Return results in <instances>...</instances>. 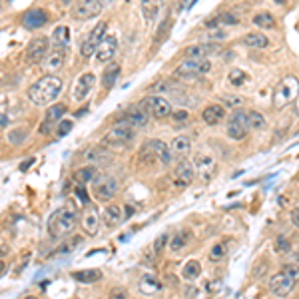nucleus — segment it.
Here are the masks:
<instances>
[{
	"label": "nucleus",
	"instance_id": "f257e3e1",
	"mask_svg": "<svg viewBox=\"0 0 299 299\" xmlns=\"http://www.w3.org/2000/svg\"><path fill=\"white\" fill-rule=\"evenodd\" d=\"M62 92V80L54 74L42 76L38 82H34L28 90V98L34 106H50L56 102V98Z\"/></svg>",
	"mask_w": 299,
	"mask_h": 299
},
{
	"label": "nucleus",
	"instance_id": "f03ea898",
	"mask_svg": "<svg viewBox=\"0 0 299 299\" xmlns=\"http://www.w3.org/2000/svg\"><path fill=\"white\" fill-rule=\"evenodd\" d=\"M76 222H78V213H76L74 207L72 206L58 207L56 211L50 216V220H48V233H50V238L60 240V238L68 236L76 227Z\"/></svg>",
	"mask_w": 299,
	"mask_h": 299
},
{
	"label": "nucleus",
	"instance_id": "7ed1b4c3",
	"mask_svg": "<svg viewBox=\"0 0 299 299\" xmlns=\"http://www.w3.org/2000/svg\"><path fill=\"white\" fill-rule=\"evenodd\" d=\"M299 281V265L291 263V265H285L281 271H277L271 280H269V289L275 297H287L295 283Z\"/></svg>",
	"mask_w": 299,
	"mask_h": 299
},
{
	"label": "nucleus",
	"instance_id": "20e7f679",
	"mask_svg": "<svg viewBox=\"0 0 299 299\" xmlns=\"http://www.w3.org/2000/svg\"><path fill=\"white\" fill-rule=\"evenodd\" d=\"M132 142H134V128L130 124H124V122H118L114 128L108 130V134L104 136L102 140V146L112 150H124L128 148Z\"/></svg>",
	"mask_w": 299,
	"mask_h": 299
},
{
	"label": "nucleus",
	"instance_id": "39448f33",
	"mask_svg": "<svg viewBox=\"0 0 299 299\" xmlns=\"http://www.w3.org/2000/svg\"><path fill=\"white\" fill-rule=\"evenodd\" d=\"M299 96V80L295 76H287L283 78L273 90V106L275 108H285L287 104H291Z\"/></svg>",
	"mask_w": 299,
	"mask_h": 299
},
{
	"label": "nucleus",
	"instance_id": "423d86ee",
	"mask_svg": "<svg viewBox=\"0 0 299 299\" xmlns=\"http://www.w3.org/2000/svg\"><path fill=\"white\" fill-rule=\"evenodd\" d=\"M211 70V64L207 58H186L178 68H176V76L180 80H196L200 76L207 74Z\"/></svg>",
	"mask_w": 299,
	"mask_h": 299
},
{
	"label": "nucleus",
	"instance_id": "0eeeda50",
	"mask_svg": "<svg viewBox=\"0 0 299 299\" xmlns=\"http://www.w3.org/2000/svg\"><path fill=\"white\" fill-rule=\"evenodd\" d=\"M108 2L110 0H80V2H76L74 8H72V16L76 20L96 18L108 6Z\"/></svg>",
	"mask_w": 299,
	"mask_h": 299
},
{
	"label": "nucleus",
	"instance_id": "6e6552de",
	"mask_svg": "<svg viewBox=\"0 0 299 299\" xmlns=\"http://www.w3.org/2000/svg\"><path fill=\"white\" fill-rule=\"evenodd\" d=\"M148 116L152 118H158V120H164L172 116V102H168V98H162V96H148L142 100L140 104Z\"/></svg>",
	"mask_w": 299,
	"mask_h": 299
},
{
	"label": "nucleus",
	"instance_id": "1a4fd4ad",
	"mask_svg": "<svg viewBox=\"0 0 299 299\" xmlns=\"http://www.w3.org/2000/svg\"><path fill=\"white\" fill-rule=\"evenodd\" d=\"M106 30H108V24H106V22H98V24L94 26L92 32H90V34L86 36V40L82 42V48H80L82 56L90 58L92 54H96L98 46H100V44H102V40L106 38Z\"/></svg>",
	"mask_w": 299,
	"mask_h": 299
},
{
	"label": "nucleus",
	"instance_id": "9d476101",
	"mask_svg": "<svg viewBox=\"0 0 299 299\" xmlns=\"http://www.w3.org/2000/svg\"><path fill=\"white\" fill-rule=\"evenodd\" d=\"M194 169L198 172V176L204 180V182H211L213 178H216V174H218V164H216V160L206 154V152H198L196 156H194Z\"/></svg>",
	"mask_w": 299,
	"mask_h": 299
},
{
	"label": "nucleus",
	"instance_id": "9b49d317",
	"mask_svg": "<svg viewBox=\"0 0 299 299\" xmlns=\"http://www.w3.org/2000/svg\"><path fill=\"white\" fill-rule=\"evenodd\" d=\"M94 196L102 202H108L112 200L118 191V182L114 180L112 176H96V180L92 182Z\"/></svg>",
	"mask_w": 299,
	"mask_h": 299
},
{
	"label": "nucleus",
	"instance_id": "f8f14e48",
	"mask_svg": "<svg viewBox=\"0 0 299 299\" xmlns=\"http://www.w3.org/2000/svg\"><path fill=\"white\" fill-rule=\"evenodd\" d=\"M94 86H96V76L92 72H84V74L76 80L74 86H72V94H70L72 100H76V102L86 100L90 96V92H92Z\"/></svg>",
	"mask_w": 299,
	"mask_h": 299
},
{
	"label": "nucleus",
	"instance_id": "ddd939ff",
	"mask_svg": "<svg viewBox=\"0 0 299 299\" xmlns=\"http://www.w3.org/2000/svg\"><path fill=\"white\" fill-rule=\"evenodd\" d=\"M249 130V120L247 112H238L231 116V120L227 122V136L231 140H243L245 134Z\"/></svg>",
	"mask_w": 299,
	"mask_h": 299
},
{
	"label": "nucleus",
	"instance_id": "4468645a",
	"mask_svg": "<svg viewBox=\"0 0 299 299\" xmlns=\"http://www.w3.org/2000/svg\"><path fill=\"white\" fill-rule=\"evenodd\" d=\"M48 44H50V40L46 36H40V38H34L30 44H28V48H26V58H28V62H44V58L48 56Z\"/></svg>",
	"mask_w": 299,
	"mask_h": 299
},
{
	"label": "nucleus",
	"instance_id": "2eb2a0df",
	"mask_svg": "<svg viewBox=\"0 0 299 299\" xmlns=\"http://www.w3.org/2000/svg\"><path fill=\"white\" fill-rule=\"evenodd\" d=\"M82 158L88 162V164H92V166H106V164H110L114 160V156L104 148H88L82 152Z\"/></svg>",
	"mask_w": 299,
	"mask_h": 299
},
{
	"label": "nucleus",
	"instance_id": "dca6fc26",
	"mask_svg": "<svg viewBox=\"0 0 299 299\" xmlns=\"http://www.w3.org/2000/svg\"><path fill=\"white\" fill-rule=\"evenodd\" d=\"M194 174H196L194 166H191L189 162H186V160H182V162L176 166V169H174V184L178 187L189 186V184L194 182Z\"/></svg>",
	"mask_w": 299,
	"mask_h": 299
},
{
	"label": "nucleus",
	"instance_id": "f3484780",
	"mask_svg": "<svg viewBox=\"0 0 299 299\" xmlns=\"http://www.w3.org/2000/svg\"><path fill=\"white\" fill-rule=\"evenodd\" d=\"M82 227L88 236H96L98 229H100V213L96 206L92 204H86V209H84V216H82Z\"/></svg>",
	"mask_w": 299,
	"mask_h": 299
},
{
	"label": "nucleus",
	"instance_id": "a211bd4d",
	"mask_svg": "<svg viewBox=\"0 0 299 299\" xmlns=\"http://www.w3.org/2000/svg\"><path fill=\"white\" fill-rule=\"evenodd\" d=\"M118 50V38L114 34H106V38L102 40V44L96 50V60L98 62H110Z\"/></svg>",
	"mask_w": 299,
	"mask_h": 299
},
{
	"label": "nucleus",
	"instance_id": "6ab92c4d",
	"mask_svg": "<svg viewBox=\"0 0 299 299\" xmlns=\"http://www.w3.org/2000/svg\"><path fill=\"white\" fill-rule=\"evenodd\" d=\"M46 22H48V16H46V12H44L42 8H30V10L22 16V24H24L26 28H30V30L42 28Z\"/></svg>",
	"mask_w": 299,
	"mask_h": 299
},
{
	"label": "nucleus",
	"instance_id": "aec40b11",
	"mask_svg": "<svg viewBox=\"0 0 299 299\" xmlns=\"http://www.w3.org/2000/svg\"><path fill=\"white\" fill-rule=\"evenodd\" d=\"M220 52V46L216 42H207V44H191L184 50L186 58H207L209 54Z\"/></svg>",
	"mask_w": 299,
	"mask_h": 299
},
{
	"label": "nucleus",
	"instance_id": "412c9836",
	"mask_svg": "<svg viewBox=\"0 0 299 299\" xmlns=\"http://www.w3.org/2000/svg\"><path fill=\"white\" fill-rule=\"evenodd\" d=\"M64 60H66V48H54L52 46V50L48 52V56L44 58L42 64L48 72H56L64 66Z\"/></svg>",
	"mask_w": 299,
	"mask_h": 299
},
{
	"label": "nucleus",
	"instance_id": "4be33fe9",
	"mask_svg": "<svg viewBox=\"0 0 299 299\" xmlns=\"http://www.w3.org/2000/svg\"><path fill=\"white\" fill-rule=\"evenodd\" d=\"M150 148L154 150V154H156V158H158V164L160 166H169V162H172V152L168 148V144H164V142H160V140H148Z\"/></svg>",
	"mask_w": 299,
	"mask_h": 299
},
{
	"label": "nucleus",
	"instance_id": "5701e85b",
	"mask_svg": "<svg viewBox=\"0 0 299 299\" xmlns=\"http://www.w3.org/2000/svg\"><path fill=\"white\" fill-rule=\"evenodd\" d=\"M202 118H204V122H206L207 126H216V124H220V122L225 118L224 106H220V104H209L206 110L202 112Z\"/></svg>",
	"mask_w": 299,
	"mask_h": 299
},
{
	"label": "nucleus",
	"instance_id": "b1692460",
	"mask_svg": "<svg viewBox=\"0 0 299 299\" xmlns=\"http://www.w3.org/2000/svg\"><path fill=\"white\" fill-rule=\"evenodd\" d=\"M148 114H146V110L140 106V108H134V110H130V112L126 114L124 118H122V122L124 124H130L132 128H140V126H146L148 124Z\"/></svg>",
	"mask_w": 299,
	"mask_h": 299
},
{
	"label": "nucleus",
	"instance_id": "393cba45",
	"mask_svg": "<svg viewBox=\"0 0 299 299\" xmlns=\"http://www.w3.org/2000/svg\"><path fill=\"white\" fill-rule=\"evenodd\" d=\"M64 112H66V106H62V104H54V106H50V108H48V112H46V118H44V124H42V128H40V130L46 134V132L50 130V126H52V124L62 122L60 118L64 116Z\"/></svg>",
	"mask_w": 299,
	"mask_h": 299
},
{
	"label": "nucleus",
	"instance_id": "a878e982",
	"mask_svg": "<svg viewBox=\"0 0 299 299\" xmlns=\"http://www.w3.org/2000/svg\"><path fill=\"white\" fill-rule=\"evenodd\" d=\"M50 42H52L54 48H68V44H70V30H68V26H56L52 36H50Z\"/></svg>",
	"mask_w": 299,
	"mask_h": 299
},
{
	"label": "nucleus",
	"instance_id": "bb28decb",
	"mask_svg": "<svg viewBox=\"0 0 299 299\" xmlns=\"http://www.w3.org/2000/svg\"><path fill=\"white\" fill-rule=\"evenodd\" d=\"M124 209L120 206H108L104 209V224L108 225V227H114V225H120L122 224V220H124Z\"/></svg>",
	"mask_w": 299,
	"mask_h": 299
},
{
	"label": "nucleus",
	"instance_id": "cd10ccee",
	"mask_svg": "<svg viewBox=\"0 0 299 299\" xmlns=\"http://www.w3.org/2000/svg\"><path fill=\"white\" fill-rule=\"evenodd\" d=\"M160 6H162V0H142V14L146 22H154L158 12H160Z\"/></svg>",
	"mask_w": 299,
	"mask_h": 299
},
{
	"label": "nucleus",
	"instance_id": "c85d7f7f",
	"mask_svg": "<svg viewBox=\"0 0 299 299\" xmlns=\"http://www.w3.org/2000/svg\"><path fill=\"white\" fill-rule=\"evenodd\" d=\"M96 168L94 166H84V168L76 169L74 172V182L78 186H86L88 182H94L96 180Z\"/></svg>",
	"mask_w": 299,
	"mask_h": 299
},
{
	"label": "nucleus",
	"instance_id": "c756f323",
	"mask_svg": "<svg viewBox=\"0 0 299 299\" xmlns=\"http://www.w3.org/2000/svg\"><path fill=\"white\" fill-rule=\"evenodd\" d=\"M162 289V283L156 280L154 275H144L142 281H140V291L144 293V295H154V293H158Z\"/></svg>",
	"mask_w": 299,
	"mask_h": 299
},
{
	"label": "nucleus",
	"instance_id": "7c9ffc66",
	"mask_svg": "<svg viewBox=\"0 0 299 299\" xmlns=\"http://www.w3.org/2000/svg\"><path fill=\"white\" fill-rule=\"evenodd\" d=\"M118 74H120V64H116V62H112L106 70H104V76H102V84H104V88H112L114 84H116V78H118Z\"/></svg>",
	"mask_w": 299,
	"mask_h": 299
},
{
	"label": "nucleus",
	"instance_id": "2f4dec72",
	"mask_svg": "<svg viewBox=\"0 0 299 299\" xmlns=\"http://www.w3.org/2000/svg\"><path fill=\"white\" fill-rule=\"evenodd\" d=\"M72 277L76 281H80V283H94V281H98L102 277V271H98V269H84V271H74Z\"/></svg>",
	"mask_w": 299,
	"mask_h": 299
},
{
	"label": "nucleus",
	"instance_id": "473e14b6",
	"mask_svg": "<svg viewBox=\"0 0 299 299\" xmlns=\"http://www.w3.org/2000/svg\"><path fill=\"white\" fill-rule=\"evenodd\" d=\"M253 24H255L258 28L269 30V28H275V18H273L269 12H258V14L253 16Z\"/></svg>",
	"mask_w": 299,
	"mask_h": 299
},
{
	"label": "nucleus",
	"instance_id": "72a5a7b5",
	"mask_svg": "<svg viewBox=\"0 0 299 299\" xmlns=\"http://www.w3.org/2000/svg\"><path fill=\"white\" fill-rule=\"evenodd\" d=\"M172 150H174L176 154L186 156L187 152L191 150V142H189V138H187V136H178V138H174V142H172Z\"/></svg>",
	"mask_w": 299,
	"mask_h": 299
},
{
	"label": "nucleus",
	"instance_id": "f704fd0d",
	"mask_svg": "<svg viewBox=\"0 0 299 299\" xmlns=\"http://www.w3.org/2000/svg\"><path fill=\"white\" fill-rule=\"evenodd\" d=\"M243 44L245 46H251V48H265L269 44V40L263 36V34H247L243 38Z\"/></svg>",
	"mask_w": 299,
	"mask_h": 299
},
{
	"label": "nucleus",
	"instance_id": "c9c22d12",
	"mask_svg": "<svg viewBox=\"0 0 299 299\" xmlns=\"http://www.w3.org/2000/svg\"><path fill=\"white\" fill-rule=\"evenodd\" d=\"M200 273H202V265H200V262L189 260V262L184 265V277H186V280H196V277H200Z\"/></svg>",
	"mask_w": 299,
	"mask_h": 299
},
{
	"label": "nucleus",
	"instance_id": "e433bc0d",
	"mask_svg": "<svg viewBox=\"0 0 299 299\" xmlns=\"http://www.w3.org/2000/svg\"><path fill=\"white\" fill-rule=\"evenodd\" d=\"M247 120H249V128H251V130H263V128H265V118H263V114L255 112V110H249V112H247Z\"/></svg>",
	"mask_w": 299,
	"mask_h": 299
},
{
	"label": "nucleus",
	"instance_id": "4c0bfd02",
	"mask_svg": "<svg viewBox=\"0 0 299 299\" xmlns=\"http://www.w3.org/2000/svg\"><path fill=\"white\" fill-rule=\"evenodd\" d=\"M245 80H247V76H245V72L240 70V68H231L229 74H227V82H229L231 86H236V88L242 86Z\"/></svg>",
	"mask_w": 299,
	"mask_h": 299
},
{
	"label": "nucleus",
	"instance_id": "58836bf2",
	"mask_svg": "<svg viewBox=\"0 0 299 299\" xmlns=\"http://www.w3.org/2000/svg\"><path fill=\"white\" fill-rule=\"evenodd\" d=\"M169 28H172V20L169 18H166L162 24H160V28H158V32H156V42L158 44H162L166 38H168V34H169Z\"/></svg>",
	"mask_w": 299,
	"mask_h": 299
},
{
	"label": "nucleus",
	"instance_id": "ea45409f",
	"mask_svg": "<svg viewBox=\"0 0 299 299\" xmlns=\"http://www.w3.org/2000/svg\"><path fill=\"white\" fill-rule=\"evenodd\" d=\"M26 138H28V132H26V128H18V130H14V132H10V134H8V142H10V144H14V146L22 144Z\"/></svg>",
	"mask_w": 299,
	"mask_h": 299
},
{
	"label": "nucleus",
	"instance_id": "a19ab883",
	"mask_svg": "<svg viewBox=\"0 0 299 299\" xmlns=\"http://www.w3.org/2000/svg\"><path fill=\"white\" fill-rule=\"evenodd\" d=\"M186 242H187V233L180 231V233H176L174 240L169 242V249H172V251H180V249L186 245Z\"/></svg>",
	"mask_w": 299,
	"mask_h": 299
},
{
	"label": "nucleus",
	"instance_id": "79ce46f5",
	"mask_svg": "<svg viewBox=\"0 0 299 299\" xmlns=\"http://www.w3.org/2000/svg\"><path fill=\"white\" fill-rule=\"evenodd\" d=\"M172 120H174L176 126H182V124L189 122V114L186 110H176V112H172Z\"/></svg>",
	"mask_w": 299,
	"mask_h": 299
},
{
	"label": "nucleus",
	"instance_id": "37998d69",
	"mask_svg": "<svg viewBox=\"0 0 299 299\" xmlns=\"http://www.w3.org/2000/svg\"><path fill=\"white\" fill-rule=\"evenodd\" d=\"M225 251H227V247H225L224 243H218V245H213V247H211V253H209V258H211L213 262H218V260H222V258H224Z\"/></svg>",
	"mask_w": 299,
	"mask_h": 299
},
{
	"label": "nucleus",
	"instance_id": "c03bdc74",
	"mask_svg": "<svg viewBox=\"0 0 299 299\" xmlns=\"http://www.w3.org/2000/svg\"><path fill=\"white\" fill-rule=\"evenodd\" d=\"M70 130H72V122H70V120H62V122H58L56 134L60 136V138H62V136H66Z\"/></svg>",
	"mask_w": 299,
	"mask_h": 299
},
{
	"label": "nucleus",
	"instance_id": "a18cd8bd",
	"mask_svg": "<svg viewBox=\"0 0 299 299\" xmlns=\"http://www.w3.org/2000/svg\"><path fill=\"white\" fill-rule=\"evenodd\" d=\"M168 240H169L168 233H162V236H160V238L154 242V251H156V253H160V251L164 249V245L168 243Z\"/></svg>",
	"mask_w": 299,
	"mask_h": 299
},
{
	"label": "nucleus",
	"instance_id": "49530a36",
	"mask_svg": "<svg viewBox=\"0 0 299 299\" xmlns=\"http://www.w3.org/2000/svg\"><path fill=\"white\" fill-rule=\"evenodd\" d=\"M218 22H220V24H231V26H236V24H238V18H236L233 14H229V12H224V14L218 16Z\"/></svg>",
	"mask_w": 299,
	"mask_h": 299
},
{
	"label": "nucleus",
	"instance_id": "de8ad7c7",
	"mask_svg": "<svg viewBox=\"0 0 299 299\" xmlns=\"http://www.w3.org/2000/svg\"><path fill=\"white\" fill-rule=\"evenodd\" d=\"M289 249H291V247H289V242H287L285 238H280V240L275 242V251H277V253H287Z\"/></svg>",
	"mask_w": 299,
	"mask_h": 299
},
{
	"label": "nucleus",
	"instance_id": "09e8293b",
	"mask_svg": "<svg viewBox=\"0 0 299 299\" xmlns=\"http://www.w3.org/2000/svg\"><path fill=\"white\" fill-rule=\"evenodd\" d=\"M225 104L227 106H240L242 104V98L240 96H229V98H225Z\"/></svg>",
	"mask_w": 299,
	"mask_h": 299
},
{
	"label": "nucleus",
	"instance_id": "8fccbe9b",
	"mask_svg": "<svg viewBox=\"0 0 299 299\" xmlns=\"http://www.w3.org/2000/svg\"><path fill=\"white\" fill-rule=\"evenodd\" d=\"M110 299H126V291L124 289H114L110 293Z\"/></svg>",
	"mask_w": 299,
	"mask_h": 299
},
{
	"label": "nucleus",
	"instance_id": "3c124183",
	"mask_svg": "<svg viewBox=\"0 0 299 299\" xmlns=\"http://www.w3.org/2000/svg\"><path fill=\"white\" fill-rule=\"evenodd\" d=\"M76 194L80 196V200H82L84 204H88V196H86V191H84V186H78V187H76Z\"/></svg>",
	"mask_w": 299,
	"mask_h": 299
},
{
	"label": "nucleus",
	"instance_id": "603ef678",
	"mask_svg": "<svg viewBox=\"0 0 299 299\" xmlns=\"http://www.w3.org/2000/svg\"><path fill=\"white\" fill-rule=\"evenodd\" d=\"M291 222H293L295 227H299V207H295V209L291 211Z\"/></svg>",
	"mask_w": 299,
	"mask_h": 299
},
{
	"label": "nucleus",
	"instance_id": "864d4df0",
	"mask_svg": "<svg viewBox=\"0 0 299 299\" xmlns=\"http://www.w3.org/2000/svg\"><path fill=\"white\" fill-rule=\"evenodd\" d=\"M2 120H0V124H2V130H6V126H8V116L2 112V116H0Z\"/></svg>",
	"mask_w": 299,
	"mask_h": 299
},
{
	"label": "nucleus",
	"instance_id": "5fc2aeb1",
	"mask_svg": "<svg viewBox=\"0 0 299 299\" xmlns=\"http://www.w3.org/2000/svg\"><path fill=\"white\" fill-rule=\"evenodd\" d=\"M24 299H36V297H32V295H26Z\"/></svg>",
	"mask_w": 299,
	"mask_h": 299
}]
</instances>
